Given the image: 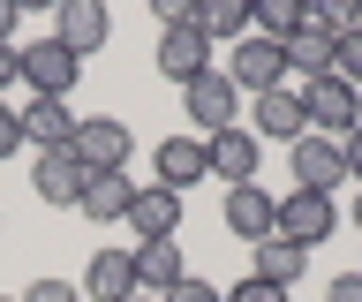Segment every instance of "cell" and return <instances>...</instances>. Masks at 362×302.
<instances>
[{
  "label": "cell",
  "mask_w": 362,
  "mask_h": 302,
  "mask_svg": "<svg viewBox=\"0 0 362 302\" xmlns=\"http://www.w3.org/2000/svg\"><path fill=\"white\" fill-rule=\"evenodd\" d=\"M332 227H339V204H332V197H317V189H287V197H279V211H272V234H279V242H294V250L332 242Z\"/></svg>",
  "instance_id": "1"
},
{
  "label": "cell",
  "mask_w": 362,
  "mask_h": 302,
  "mask_svg": "<svg viewBox=\"0 0 362 302\" xmlns=\"http://www.w3.org/2000/svg\"><path fill=\"white\" fill-rule=\"evenodd\" d=\"M68 151L83 159V174H129L136 137H129V121H113V114H83V121H76V144H68Z\"/></svg>",
  "instance_id": "2"
},
{
  "label": "cell",
  "mask_w": 362,
  "mask_h": 302,
  "mask_svg": "<svg viewBox=\"0 0 362 302\" xmlns=\"http://www.w3.org/2000/svg\"><path fill=\"white\" fill-rule=\"evenodd\" d=\"M302 121H310V137H347V129H362V91H347L339 76H317V83H302Z\"/></svg>",
  "instance_id": "3"
},
{
  "label": "cell",
  "mask_w": 362,
  "mask_h": 302,
  "mask_svg": "<svg viewBox=\"0 0 362 302\" xmlns=\"http://www.w3.org/2000/svg\"><path fill=\"white\" fill-rule=\"evenodd\" d=\"M219 76H226L242 98H264V91H279V83H287V53L272 46V38H257V30H249V38H234V61H226Z\"/></svg>",
  "instance_id": "4"
},
{
  "label": "cell",
  "mask_w": 362,
  "mask_h": 302,
  "mask_svg": "<svg viewBox=\"0 0 362 302\" xmlns=\"http://www.w3.org/2000/svg\"><path fill=\"white\" fill-rule=\"evenodd\" d=\"M181 106H189V121H197V137L242 129V91H234L219 69H211V76H197V83H181Z\"/></svg>",
  "instance_id": "5"
},
{
  "label": "cell",
  "mask_w": 362,
  "mask_h": 302,
  "mask_svg": "<svg viewBox=\"0 0 362 302\" xmlns=\"http://www.w3.org/2000/svg\"><path fill=\"white\" fill-rule=\"evenodd\" d=\"M151 61H158V76H166V83H197V76H211V38H204L197 23H166Z\"/></svg>",
  "instance_id": "6"
},
{
  "label": "cell",
  "mask_w": 362,
  "mask_h": 302,
  "mask_svg": "<svg viewBox=\"0 0 362 302\" xmlns=\"http://www.w3.org/2000/svg\"><path fill=\"white\" fill-rule=\"evenodd\" d=\"M83 159L76 151H38L30 159V189H38V204H53V211H76L83 204Z\"/></svg>",
  "instance_id": "7"
},
{
  "label": "cell",
  "mask_w": 362,
  "mask_h": 302,
  "mask_svg": "<svg viewBox=\"0 0 362 302\" xmlns=\"http://www.w3.org/2000/svg\"><path fill=\"white\" fill-rule=\"evenodd\" d=\"M76 76H83V61H76L68 46H53V38L23 46V83H30V98H68Z\"/></svg>",
  "instance_id": "8"
},
{
  "label": "cell",
  "mask_w": 362,
  "mask_h": 302,
  "mask_svg": "<svg viewBox=\"0 0 362 302\" xmlns=\"http://www.w3.org/2000/svg\"><path fill=\"white\" fill-rule=\"evenodd\" d=\"M272 211H279V197H272L264 182H242V189H226V204H219V219H226V234L234 242H272Z\"/></svg>",
  "instance_id": "9"
},
{
  "label": "cell",
  "mask_w": 362,
  "mask_h": 302,
  "mask_svg": "<svg viewBox=\"0 0 362 302\" xmlns=\"http://www.w3.org/2000/svg\"><path fill=\"white\" fill-rule=\"evenodd\" d=\"M287 166H294V189H317V197H332V189L347 182V159H339L332 137H294Z\"/></svg>",
  "instance_id": "10"
},
{
  "label": "cell",
  "mask_w": 362,
  "mask_h": 302,
  "mask_svg": "<svg viewBox=\"0 0 362 302\" xmlns=\"http://www.w3.org/2000/svg\"><path fill=\"white\" fill-rule=\"evenodd\" d=\"M129 227H136V242H174V234H181V197H174V189H158V182H136Z\"/></svg>",
  "instance_id": "11"
},
{
  "label": "cell",
  "mask_w": 362,
  "mask_h": 302,
  "mask_svg": "<svg viewBox=\"0 0 362 302\" xmlns=\"http://www.w3.org/2000/svg\"><path fill=\"white\" fill-rule=\"evenodd\" d=\"M106 8L98 0H61V16H53V46H68L76 61H90V53L106 46Z\"/></svg>",
  "instance_id": "12"
},
{
  "label": "cell",
  "mask_w": 362,
  "mask_h": 302,
  "mask_svg": "<svg viewBox=\"0 0 362 302\" xmlns=\"http://www.w3.org/2000/svg\"><path fill=\"white\" fill-rule=\"evenodd\" d=\"M16 114H23V144H38V151H68L76 144V121H83L68 98H30Z\"/></svg>",
  "instance_id": "13"
},
{
  "label": "cell",
  "mask_w": 362,
  "mask_h": 302,
  "mask_svg": "<svg viewBox=\"0 0 362 302\" xmlns=\"http://www.w3.org/2000/svg\"><path fill=\"white\" fill-rule=\"evenodd\" d=\"M204 144H211V182H226V189L257 182V166H264V144L249 137V129H219V137H204Z\"/></svg>",
  "instance_id": "14"
},
{
  "label": "cell",
  "mask_w": 362,
  "mask_h": 302,
  "mask_svg": "<svg viewBox=\"0 0 362 302\" xmlns=\"http://www.w3.org/2000/svg\"><path fill=\"white\" fill-rule=\"evenodd\" d=\"M197 182H211V144L204 137H166L158 144V189H197Z\"/></svg>",
  "instance_id": "15"
},
{
  "label": "cell",
  "mask_w": 362,
  "mask_h": 302,
  "mask_svg": "<svg viewBox=\"0 0 362 302\" xmlns=\"http://www.w3.org/2000/svg\"><path fill=\"white\" fill-rule=\"evenodd\" d=\"M249 114H257V129H249V137L257 144H294V137H310V121H302V91H287V83H279V91H264V98H249Z\"/></svg>",
  "instance_id": "16"
},
{
  "label": "cell",
  "mask_w": 362,
  "mask_h": 302,
  "mask_svg": "<svg viewBox=\"0 0 362 302\" xmlns=\"http://www.w3.org/2000/svg\"><path fill=\"white\" fill-rule=\"evenodd\" d=\"M129 257H136V295H158V302H166L181 279H189V272H181V234H174V242H136Z\"/></svg>",
  "instance_id": "17"
},
{
  "label": "cell",
  "mask_w": 362,
  "mask_h": 302,
  "mask_svg": "<svg viewBox=\"0 0 362 302\" xmlns=\"http://www.w3.org/2000/svg\"><path fill=\"white\" fill-rule=\"evenodd\" d=\"M302 272H310V250H294V242H279V234L249 250V279H264V287H279V295H294Z\"/></svg>",
  "instance_id": "18"
},
{
  "label": "cell",
  "mask_w": 362,
  "mask_h": 302,
  "mask_svg": "<svg viewBox=\"0 0 362 302\" xmlns=\"http://www.w3.org/2000/svg\"><path fill=\"white\" fill-rule=\"evenodd\" d=\"M332 46H339V38H332V30H325V23L310 16V23H302V30L287 38V46H279V53H287V76H302V83L332 76Z\"/></svg>",
  "instance_id": "19"
},
{
  "label": "cell",
  "mask_w": 362,
  "mask_h": 302,
  "mask_svg": "<svg viewBox=\"0 0 362 302\" xmlns=\"http://www.w3.org/2000/svg\"><path fill=\"white\" fill-rule=\"evenodd\" d=\"M136 295V257L129 250H98L83 272V302H129Z\"/></svg>",
  "instance_id": "20"
},
{
  "label": "cell",
  "mask_w": 362,
  "mask_h": 302,
  "mask_svg": "<svg viewBox=\"0 0 362 302\" xmlns=\"http://www.w3.org/2000/svg\"><path fill=\"white\" fill-rule=\"evenodd\" d=\"M129 197H136L129 174H90L76 211H83V219H98V227H113V219H129Z\"/></svg>",
  "instance_id": "21"
},
{
  "label": "cell",
  "mask_w": 362,
  "mask_h": 302,
  "mask_svg": "<svg viewBox=\"0 0 362 302\" xmlns=\"http://www.w3.org/2000/svg\"><path fill=\"white\" fill-rule=\"evenodd\" d=\"M189 23H197L204 38H249V30H257V8H249V0H197Z\"/></svg>",
  "instance_id": "22"
},
{
  "label": "cell",
  "mask_w": 362,
  "mask_h": 302,
  "mask_svg": "<svg viewBox=\"0 0 362 302\" xmlns=\"http://www.w3.org/2000/svg\"><path fill=\"white\" fill-rule=\"evenodd\" d=\"M302 23H310V0H257V38H272V46H287Z\"/></svg>",
  "instance_id": "23"
},
{
  "label": "cell",
  "mask_w": 362,
  "mask_h": 302,
  "mask_svg": "<svg viewBox=\"0 0 362 302\" xmlns=\"http://www.w3.org/2000/svg\"><path fill=\"white\" fill-rule=\"evenodd\" d=\"M332 76L347 83V91H362V30H347V38L332 46Z\"/></svg>",
  "instance_id": "24"
},
{
  "label": "cell",
  "mask_w": 362,
  "mask_h": 302,
  "mask_svg": "<svg viewBox=\"0 0 362 302\" xmlns=\"http://www.w3.org/2000/svg\"><path fill=\"white\" fill-rule=\"evenodd\" d=\"M16 302H83V287H68V279H30Z\"/></svg>",
  "instance_id": "25"
},
{
  "label": "cell",
  "mask_w": 362,
  "mask_h": 302,
  "mask_svg": "<svg viewBox=\"0 0 362 302\" xmlns=\"http://www.w3.org/2000/svg\"><path fill=\"white\" fill-rule=\"evenodd\" d=\"M16 151H23V114L0 98V159H16Z\"/></svg>",
  "instance_id": "26"
},
{
  "label": "cell",
  "mask_w": 362,
  "mask_h": 302,
  "mask_svg": "<svg viewBox=\"0 0 362 302\" xmlns=\"http://www.w3.org/2000/svg\"><path fill=\"white\" fill-rule=\"evenodd\" d=\"M226 302H287V295H279V287H264V279H234V287H226Z\"/></svg>",
  "instance_id": "27"
},
{
  "label": "cell",
  "mask_w": 362,
  "mask_h": 302,
  "mask_svg": "<svg viewBox=\"0 0 362 302\" xmlns=\"http://www.w3.org/2000/svg\"><path fill=\"white\" fill-rule=\"evenodd\" d=\"M166 302H226V295H219V287H211V279H197V272H189V279H181V287H174V295H166Z\"/></svg>",
  "instance_id": "28"
},
{
  "label": "cell",
  "mask_w": 362,
  "mask_h": 302,
  "mask_svg": "<svg viewBox=\"0 0 362 302\" xmlns=\"http://www.w3.org/2000/svg\"><path fill=\"white\" fill-rule=\"evenodd\" d=\"M23 83V46H0V98Z\"/></svg>",
  "instance_id": "29"
},
{
  "label": "cell",
  "mask_w": 362,
  "mask_h": 302,
  "mask_svg": "<svg viewBox=\"0 0 362 302\" xmlns=\"http://www.w3.org/2000/svg\"><path fill=\"white\" fill-rule=\"evenodd\" d=\"M339 159H347V182H362V129H347V137H339Z\"/></svg>",
  "instance_id": "30"
},
{
  "label": "cell",
  "mask_w": 362,
  "mask_h": 302,
  "mask_svg": "<svg viewBox=\"0 0 362 302\" xmlns=\"http://www.w3.org/2000/svg\"><path fill=\"white\" fill-rule=\"evenodd\" d=\"M325 302H362V272H339L332 287H325Z\"/></svg>",
  "instance_id": "31"
},
{
  "label": "cell",
  "mask_w": 362,
  "mask_h": 302,
  "mask_svg": "<svg viewBox=\"0 0 362 302\" xmlns=\"http://www.w3.org/2000/svg\"><path fill=\"white\" fill-rule=\"evenodd\" d=\"M16 16H23L16 0H0V46H16Z\"/></svg>",
  "instance_id": "32"
},
{
  "label": "cell",
  "mask_w": 362,
  "mask_h": 302,
  "mask_svg": "<svg viewBox=\"0 0 362 302\" xmlns=\"http://www.w3.org/2000/svg\"><path fill=\"white\" fill-rule=\"evenodd\" d=\"M355 227H362V189H355Z\"/></svg>",
  "instance_id": "33"
},
{
  "label": "cell",
  "mask_w": 362,
  "mask_h": 302,
  "mask_svg": "<svg viewBox=\"0 0 362 302\" xmlns=\"http://www.w3.org/2000/svg\"><path fill=\"white\" fill-rule=\"evenodd\" d=\"M129 302H158V295H129Z\"/></svg>",
  "instance_id": "34"
},
{
  "label": "cell",
  "mask_w": 362,
  "mask_h": 302,
  "mask_svg": "<svg viewBox=\"0 0 362 302\" xmlns=\"http://www.w3.org/2000/svg\"><path fill=\"white\" fill-rule=\"evenodd\" d=\"M0 302H16V295H0Z\"/></svg>",
  "instance_id": "35"
}]
</instances>
